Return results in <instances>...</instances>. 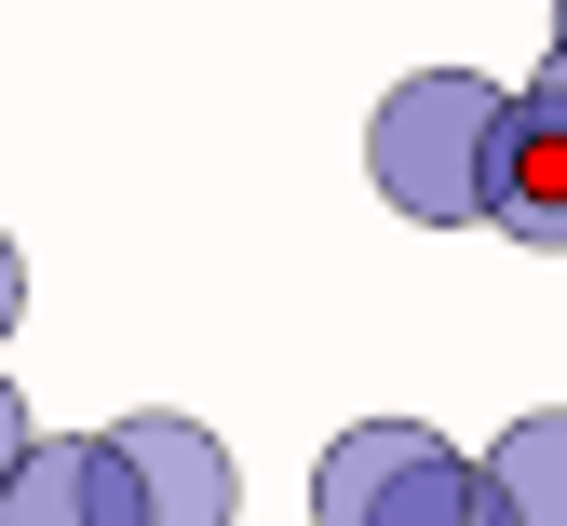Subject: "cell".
<instances>
[{
    "instance_id": "6",
    "label": "cell",
    "mask_w": 567,
    "mask_h": 526,
    "mask_svg": "<svg viewBox=\"0 0 567 526\" xmlns=\"http://www.w3.org/2000/svg\"><path fill=\"white\" fill-rule=\"evenodd\" d=\"M486 486H501L514 526H567V405H540V419H514L486 445Z\"/></svg>"
},
{
    "instance_id": "8",
    "label": "cell",
    "mask_w": 567,
    "mask_h": 526,
    "mask_svg": "<svg viewBox=\"0 0 567 526\" xmlns=\"http://www.w3.org/2000/svg\"><path fill=\"white\" fill-rule=\"evenodd\" d=\"M14 311H28V257L0 244V338H14Z\"/></svg>"
},
{
    "instance_id": "1",
    "label": "cell",
    "mask_w": 567,
    "mask_h": 526,
    "mask_svg": "<svg viewBox=\"0 0 567 526\" xmlns=\"http://www.w3.org/2000/svg\"><path fill=\"white\" fill-rule=\"evenodd\" d=\"M486 135H501V82L486 68H419L365 122V176L392 189V216L460 230V216H486Z\"/></svg>"
},
{
    "instance_id": "10",
    "label": "cell",
    "mask_w": 567,
    "mask_h": 526,
    "mask_svg": "<svg viewBox=\"0 0 567 526\" xmlns=\"http://www.w3.org/2000/svg\"><path fill=\"white\" fill-rule=\"evenodd\" d=\"M554 41H567V0H554Z\"/></svg>"
},
{
    "instance_id": "7",
    "label": "cell",
    "mask_w": 567,
    "mask_h": 526,
    "mask_svg": "<svg viewBox=\"0 0 567 526\" xmlns=\"http://www.w3.org/2000/svg\"><path fill=\"white\" fill-rule=\"evenodd\" d=\"M28 445H41V432H28V405H14V379H0V486H14V460H28Z\"/></svg>"
},
{
    "instance_id": "9",
    "label": "cell",
    "mask_w": 567,
    "mask_h": 526,
    "mask_svg": "<svg viewBox=\"0 0 567 526\" xmlns=\"http://www.w3.org/2000/svg\"><path fill=\"white\" fill-rule=\"evenodd\" d=\"M540 68H554V82H567V41H554V54H540Z\"/></svg>"
},
{
    "instance_id": "5",
    "label": "cell",
    "mask_w": 567,
    "mask_h": 526,
    "mask_svg": "<svg viewBox=\"0 0 567 526\" xmlns=\"http://www.w3.org/2000/svg\"><path fill=\"white\" fill-rule=\"evenodd\" d=\"M122 460H135V499H150V526H230V513H244V473H230V445L203 432V419L135 405V419H122Z\"/></svg>"
},
{
    "instance_id": "2",
    "label": "cell",
    "mask_w": 567,
    "mask_h": 526,
    "mask_svg": "<svg viewBox=\"0 0 567 526\" xmlns=\"http://www.w3.org/2000/svg\"><path fill=\"white\" fill-rule=\"evenodd\" d=\"M311 526H514V513L486 460H460L433 419H351L311 460Z\"/></svg>"
},
{
    "instance_id": "3",
    "label": "cell",
    "mask_w": 567,
    "mask_h": 526,
    "mask_svg": "<svg viewBox=\"0 0 567 526\" xmlns=\"http://www.w3.org/2000/svg\"><path fill=\"white\" fill-rule=\"evenodd\" d=\"M486 216H501L514 244L567 257V82H554V68L501 95V135H486Z\"/></svg>"
},
{
    "instance_id": "4",
    "label": "cell",
    "mask_w": 567,
    "mask_h": 526,
    "mask_svg": "<svg viewBox=\"0 0 567 526\" xmlns=\"http://www.w3.org/2000/svg\"><path fill=\"white\" fill-rule=\"evenodd\" d=\"M0 526H150L122 432H54V445H28L14 486H0Z\"/></svg>"
}]
</instances>
